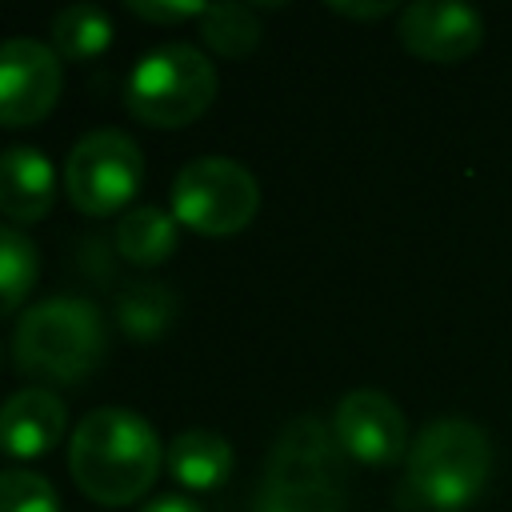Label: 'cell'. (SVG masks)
I'll list each match as a JSON object with an SVG mask.
<instances>
[{"label":"cell","mask_w":512,"mask_h":512,"mask_svg":"<svg viewBox=\"0 0 512 512\" xmlns=\"http://www.w3.org/2000/svg\"><path fill=\"white\" fill-rule=\"evenodd\" d=\"M68 428V408L52 388H20L0 404V452L12 460L48 456Z\"/></svg>","instance_id":"8fae6325"},{"label":"cell","mask_w":512,"mask_h":512,"mask_svg":"<svg viewBox=\"0 0 512 512\" xmlns=\"http://www.w3.org/2000/svg\"><path fill=\"white\" fill-rule=\"evenodd\" d=\"M112 44V20L100 4H68L52 16V48L60 60H92Z\"/></svg>","instance_id":"2e32d148"},{"label":"cell","mask_w":512,"mask_h":512,"mask_svg":"<svg viewBox=\"0 0 512 512\" xmlns=\"http://www.w3.org/2000/svg\"><path fill=\"white\" fill-rule=\"evenodd\" d=\"M268 484H296V488H344V448L320 416L288 420L264 464Z\"/></svg>","instance_id":"ba28073f"},{"label":"cell","mask_w":512,"mask_h":512,"mask_svg":"<svg viewBox=\"0 0 512 512\" xmlns=\"http://www.w3.org/2000/svg\"><path fill=\"white\" fill-rule=\"evenodd\" d=\"M492 476V440L464 416L424 424L404 456V504L428 512H464Z\"/></svg>","instance_id":"7a4b0ae2"},{"label":"cell","mask_w":512,"mask_h":512,"mask_svg":"<svg viewBox=\"0 0 512 512\" xmlns=\"http://www.w3.org/2000/svg\"><path fill=\"white\" fill-rule=\"evenodd\" d=\"M64 88V64L52 44L12 36L0 44V124L24 128L44 120Z\"/></svg>","instance_id":"52a82bcc"},{"label":"cell","mask_w":512,"mask_h":512,"mask_svg":"<svg viewBox=\"0 0 512 512\" xmlns=\"http://www.w3.org/2000/svg\"><path fill=\"white\" fill-rule=\"evenodd\" d=\"M332 432L344 448V456L360 460V464H392L400 456H408V424L404 412L396 408L392 396L376 392V388H356L348 396H340L336 412H332Z\"/></svg>","instance_id":"9c48e42d"},{"label":"cell","mask_w":512,"mask_h":512,"mask_svg":"<svg viewBox=\"0 0 512 512\" xmlns=\"http://www.w3.org/2000/svg\"><path fill=\"white\" fill-rule=\"evenodd\" d=\"M128 12H136L140 20H152V24H180V20H200L204 16V4H148V0H132Z\"/></svg>","instance_id":"44dd1931"},{"label":"cell","mask_w":512,"mask_h":512,"mask_svg":"<svg viewBox=\"0 0 512 512\" xmlns=\"http://www.w3.org/2000/svg\"><path fill=\"white\" fill-rule=\"evenodd\" d=\"M36 276H40L36 244L20 228L0 224V316L16 312L28 300Z\"/></svg>","instance_id":"e0dca14e"},{"label":"cell","mask_w":512,"mask_h":512,"mask_svg":"<svg viewBox=\"0 0 512 512\" xmlns=\"http://www.w3.org/2000/svg\"><path fill=\"white\" fill-rule=\"evenodd\" d=\"M0 512H60V496L48 476L32 468H4L0 472Z\"/></svg>","instance_id":"d6986e66"},{"label":"cell","mask_w":512,"mask_h":512,"mask_svg":"<svg viewBox=\"0 0 512 512\" xmlns=\"http://www.w3.org/2000/svg\"><path fill=\"white\" fill-rule=\"evenodd\" d=\"M56 204V168L32 144L0 152V216L12 224H36Z\"/></svg>","instance_id":"7c38bea8"},{"label":"cell","mask_w":512,"mask_h":512,"mask_svg":"<svg viewBox=\"0 0 512 512\" xmlns=\"http://www.w3.org/2000/svg\"><path fill=\"white\" fill-rule=\"evenodd\" d=\"M200 36L212 52L240 60L260 44V20L248 4H212L200 16Z\"/></svg>","instance_id":"ac0fdd59"},{"label":"cell","mask_w":512,"mask_h":512,"mask_svg":"<svg viewBox=\"0 0 512 512\" xmlns=\"http://www.w3.org/2000/svg\"><path fill=\"white\" fill-rule=\"evenodd\" d=\"M116 324L120 332H128L132 340H156L172 328L176 320V296L168 284H156V280H132L116 292Z\"/></svg>","instance_id":"9a60e30c"},{"label":"cell","mask_w":512,"mask_h":512,"mask_svg":"<svg viewBox=\"0 0 512 512\" xmlns=\"http://www.w3.org/2000/svg\"><path fill=\"white\" fill-rule=\"evenodd\" d=\"M164 460H168V472L192 488V492H208L216 484L228 480L232 472V444L208 428H188L180 432L168 448H164Z\"/></svg>","instance_id":"4fadbf2b"},{"label":"cell","mask_w":512,"mask_h":512,"mask_svg":"<svg viewBox=\"0 0 512 512\" xmlns=\"http://www.w3.org/2000/svg\"><path fill=\"white\" fill-rule=\"evenodd\" d=\"M256 208L260 184L232 156H196L172 180V216L200 236H232L252 224Z\"/></svg>","instance_id":"5b68a950"},{"label":"cell","mask_w":512,"mask_h":512,"mask_svg":"<svg viewBox=\"0 0 512 512\" xmlns=\"http://www.w3.org/2000/svg\"><path fill=\"white\" fill-rule=\"evenodd\" d=\"M332 12H344V16H388L392 4L388 0H380V4H340V0H332Z\"/></svg>","instance_id":"603a6c76"},{"label":"cell","mask_w":512,"mask_h":512,"mask_svg":"<svg viewBox=\"0 0 512 512\" xmlns=\"http://www.w3.org/2000/svg\"><path fill=\"white\" fill-rule=\"evenodd\" d=\"M400 44L432 64H456L472 56L484 40V20L468 4L448 0H416L400 12Z\"/></svg>","instance_id":"30bf717a"},{"label":"cell","mask_w":512,"mask_h":512,"mask_svg":"<svg viewBox=\"0 0 512 512\" xmlns=\"http://www.w3.org/2000/svg\"><path fill=\"white\" fill-rule=\"evenodd\" d=\"M256 512H344V488H296V484H260Z\"/></svg>","instance_id":"ffe728a7"},{"label":"cell","mask_w":512,"mask_h":512,"mask_svg":"<svg viewBox=\"0 0 512 512\" xmlns=\"http://www.w3.org/2000/svg\"><path fill=\"white\" fill-rule=\"evenodd\" d=\"M104 348H108L104 316L92 300L80 296H52L32 304L12 332L16 368L48 384L84 380L104 360Z\"/></svg>","instance_id":"3957f363"},{"label":"cell","mask_w":512,"mask_h":512,"mask_svg":"<svg viewBox=\"0 0 512 512\" xmlns=\"http://www.w3.org/2000/svg\"><path fill=\"white\" fill-rule=\"evenodd\" d=\"M140 512H204V508H196L188 496H156V500H148Z\"/></svg>","instance_id":"7402d4cb"},{"label":"cell","mask_w":512,"mask_h":512,"mask_svg":"<svg viewBox=\"0 0 512 512\" xmlns=\"http://www.w3.org/2000/svg\"><path fill=\"white\" fill-rule=\"evenodd\" d=\"M76 488L96 504H132L160 472V436L132 408H92L68 444Z\"/></svg>","instance_id":"6da1fadb"},{"label":"cell","mask_w":512,"mask_h":512,"mask_svg":"<svg viewBox=\"0 0 512 512\" xmlns=\"http://www.w3.org/2000/svg\"><path fill=\"white\" fill-rule=\"evenodd\" d=\"M216 88V64L200 48L160 44L132 64L124 80V104L136 120L152 128H180L216 100Z\"/></svg>","instance_id":"277c9868"},{"label":"cell","mask_w":512,"mask_h":512,"mask_svg":"<svg viewBox=\"0 0 512 512\" xmlns=\"http://www.w3.org/2000/svg\"><path fill=\"white\" fill-rule=\"evenodd\" d=\"M180 244V232H176V216L156 208V204H140V208H128L116 224V252L128 260V264H140V268H152V264H164Z\"/></svg>","instance_id":"5bb4252c"},{"label":"cell","mask_w":512,"mask_h":512,"mask_svg":"<svg viewBox=\"0 0 512 512\" xmlns=\"http://www.w3.org/2000/svg\"><path fill=\"white\" fill-rule=\"evenodd\" d=\"M144 184V152L120 128H96L64 160V196L84 216L120 212Z\"/></svg>","instance_id":"8992f818"}]
</instances>
